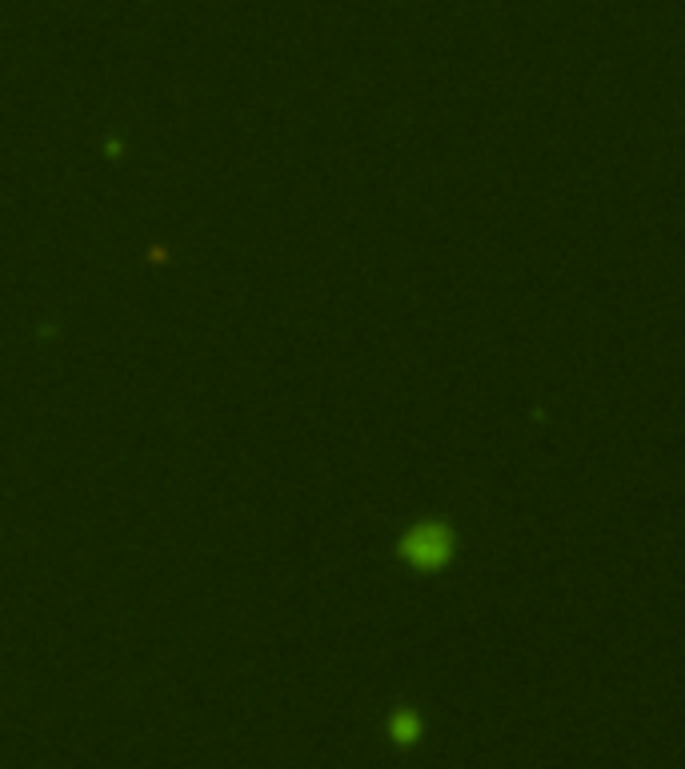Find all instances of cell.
<instances>
[{"mask_svg": "<svg viewBox=\"0 0 685 769\" xmlns=\"http://www.w3.org/2000/svg\"><path fill=\"white\" fill-rule=\"evenodd\" d=\"M389 733H393V742L397 745H413L421 737V718L413 713V709H397L393 721H389Z\"/></svg>", "mask_w": 685, "mask_h": 769, "instance_id": "cell-2", "label": "cell"}, {"mask_svg": "<svg viewBox=\"0 0 685 769\" xmlns=\"http://www.w3.org/2000/svg\"><path fill=\"white\" fill-rule=\"evenodd\" d=\"M397 553L417 573H437L445 570L449 561H453V553H457V534L445 522H417L397 541Z\"/></svg>", "mask_w": 685, "mask_h": 769, "instance_id": "cell-1", "label": "cell"}]
</instances>
